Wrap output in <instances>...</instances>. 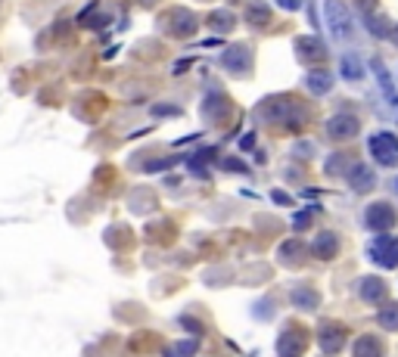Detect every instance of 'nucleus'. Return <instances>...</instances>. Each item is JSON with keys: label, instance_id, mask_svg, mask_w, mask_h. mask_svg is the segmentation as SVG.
Instances as JSON below:
<instances>
[{"label": "nucleus", "instance_id": "39448f33", "mask_svg": "<svg viewBox=\"0 0 398 357\" xmlns=\"http://www.w3.org/2000/svg\"><path fill=\"white\" fill-rule=\"evenodd\" d=\"M371 69H373V78H377L380 93H383V100H386V106L392 109V112H398V87H395L392 75H389L386 63H383L380 56H373V59H371Z\"/></svg>", "mask_w": 398, "mask_h": 357}, {"label": "nucleus", "instance_id": "7ed1b4c3", "mask_svg": "<svg viewBox=\"0 0 398 357\" xmlns=\"http://www.w3.org/2000/svg\"><path fill=\"white\" fill-rule=\"evenodd\" d=\"M367 258H371L377 267L392 271V267H398V240L395 236H389V233L373 236V242L367 245Z\"/></svg>", "mask_w": 398, "mask_h": 357}, {"label": "nucleus", "instance_id": "2eb2a0df", "mask_svg": "<svg viewBox=\"0 0 398 357\" xmlns=\"http://www.w3.org/2000/svg\"><path fill=\"white\" fill-rule=\"evenodd\" d=\"M352 357H383V342L377 336H361L352 345Z\"/></svg>", "mask_w": 398, "mask_h": 357}, {"label": "nucleus", "instance_id": "393cba45", "mask_svg": "<svg viewBox=\"0 0 398 357\" xmlns=\"http://www.w3.org/2000/svg\"><path fill=\"white\" fill-rule=\"evenodd\" d=\"M140 4H147V6H149V4H156V0H140Z\"/></svg>", "mask_w": 398, "mask_h": 357}, {"label": "nucleus", "instance_id": "f8f14e48", "mask_svg": "<svg viewBox=\"0 0 398 357\" xmlns=\"http://www.w3.org/2000/svg\"><path fill=\"white\" fill-rule=\"evenodd\" d=\"M349 187L355 190V193H367V190H373V183H377V174H373V168H367L361 165V162H355V165L349 168Z\"/></svg>", "mask_w": 398, "mask_h": 357}, {"label": "nucleus", "instance_id": "4be33fe9", "mask_svg": "<svg viewBox=\"0 0 398 357\" xmlns=\"http://www.w3.org/2000/svg\"><path fill=\"white\" fill-rule=\"evenodd\" d=\"M212 28H215V32H230V28H234V13L218 10L212 16Z\"/></svg>", "mask_w": 398, "mask_h": 357}, {"label": "nucleus", "instance_id": "5701e85b", "mask_svg": "<svg viewBox=\"0 0 398 357\" xmlns=\"http://www.w3.org/2000/svg\"><path fill=\"white\" fill-rule=\"evenodd\" d=\"M308 221H311V214L302 212V214H296V218H292V227H296V230H305V227H308Z\"/></svg>", "mask_w": 398, "mask_h": 357}, {"label": "nucleus", "instance_id": "dca6fc26", "mask_svg": "<svg viewBox=\"0 0 398 357\" xmlns=\"http://www.w3.org/2000/svg\"><path fill=\"white\" fill-rule=\"evenodd\" d=\"M340 69H342V78L345 81H361L364 78V63L358 53H345L340 59Z\"/></svg>", "mask_w": 398, "mask_h": 357}, {"label": "nucleus", "instance_id": "0eeeda50", "mask_svg": "<svg viewBox=\"0 0 398 357\" xmlns=\"http://www.w3.org/2000/svg\"><path fill=\"white\" fill-rule=\"evenodd\" d=\"M358 134V118L349 112H336L333 118H327V137L330 140H349Z\"/></svg>", "mask_w": 398, "mask_h": 357}, {"label": "nucleus", "instance_id": "a211bd4d", "mask_svg": "<svg viewBox=\"0 0 398 357\" xmlns=\"http://www.w3.org/2000/svg\"><path fill=\"white\" fill-rule=\"evenodd\" d=\"M268 19H271V6L268 4H249L246 6V22H252V25H268Z\"/></svg>", "mask_w": 398, "mask_h": 357}, {"label": "nucleus", "instance_id": "f257e3e1", "mask_svg": "<svg viewBox=\"0 0 398 357\" xmlns=\"http://www.w3.org/2000/svg\"><path fill=\"white\" fill-rule=\"evenodd\" d=\"M324 19H327V28L333 34V41H352V16H349V6H342L340 0H327L324 4Z\"/></svg>", "mask_w": 398, "mask_h": 357}, {"label": "nucleus", "instance_id": "9d476101", "mask_svg": "<svg viewBox=\"0 0 398 357\" xmlns=\"http://www.w3.org/2000/svg\"><path fill=\"white\" fill-rule=\"evenodd\" d=\"M199 25V19L193 16L190 10H171L168 13V32L178 34V38H187V34H193Z\"/></svg>", "mask_w": 398, "mask_h": 357}, {"label": "nucleus", "instance_id": "6ab92c4d", "mask_svg": "<svg viewBox=\"0 0 398 357\" xmlns=\"http://www.w3.org/2000/svg\"><path fill=\"white\" fill-rule=\"evenodd\" d=\"M305 84H308V91H311V93H327L330 87H333V78H330L327 72H311Z\"/></svg>", "mask_w": 398, "mask_h": 357}, {"label": "nucleus", "instance_id": "b1692460", "mask_svg": "<svg viewBox=\"0 0 398 357\" xmlns=\"http://www.w3.org/2000/svg\"><path fill=\"white\" fill-rule=\"evenodd\" d=\"M277 4H280L283 10H290V13H292V10H299V6H302V0H277Z\"/></svg>", "mask_w": 398, "mask_h": 357}, {"label": "nucleus", "instance_id": "f03ea898", "mask_svg": "<svg viewBox=\"0 0 398 357\" xmlns=\"http://www.w3.org/2000/svg\"><path fill=\"white\" fill-rule=\"evenodd\" d=\"M367 152L373 155L377 165L392 168V165H398V137H395V134H389V131L373 134V137L367 140Z\"/></svg>", "mask_w": 398, "mask_h": 357}, {"label": "nucleus", "instance_id": "20e7f679", "mask_svg": "<svg viewBox=\"0 0 398 357\" xmlns=\"http://www.w3.org/2000/svg\"><path fill=\"white\" fill-rule=\"evenodd\" d=\"M395 208L389 205V202H373V205H367V212H364V224L373 230V233H386V230H392L395 227Z\"/></svg>", "mask_w": 398, "mask_h": 357}, {"label": "nucleus", "instance_id": "6e6552de", "mask_svg": "<svg viewBox=\"0 0 398 357\" xmlns=\"http://www.w3.org/2000/svg\"><path fill=\"white\" fill-rule=\"evenodd\" d=\"M318 345H321V351H327V354L342 351V345H345V330H342V326H336V323H324V326L318 330Z\"/></svg>", "mask_w": 398, "mask_h": 357}, {"label": "nucleus", "instance_id": "4468645a", "mask_svg": "<svg viewBox=\"0 0 398 357\" xmlns=\"http://www.w3.org/2000/svg\"><path fill=\"white\" fill-rule=\"evenodd\" d=\"M302 345H305V332L302 330H287L280 336V345L277 348H280L283 357H296L299 351H302Z\"/></svg>", "mask_w": 398, "mask_h": 357}, {"label": "nucleus", "instance_id": "423d86ee", "mask_svg": "<svg viewBox=\"0 0 398 357\" xmlns=\"http://www.w3.org/2000/svg\"><path fill=\"white\" fill-rule=\"evenodd\" d=\"M249 63H252V53H249L246 44H230V47L221 53V65L230 72V75H243V72L249 69Z\"/></svg>", "mask_w": 398, "mask_h": 357}, {"label": "nucleus", "instance_id": "a878e982", "mask_svg": "<svg viewBox=\"0 0 398 357\" xmlns=\"http://www.w3.org/2000/svg\"><path fill=\"white\" fill-rule=\"evenodd\" d=\"M392 38H395V44H398V28H395V32H392Z\"/></svg>", "mask_w": 398, "mask_h": 357}, {"label": "nucleus", "instance_id": "ddd939ff", "mask_svg": "<svg viewBox=\"0 0 398 357\" xmlns=\"http://www.w3.org/2000/svg\"><path fill=\"white\" fill-rule=\"evenodd\" d=\"M358 292H361V301L380 304L383 299H386V283H383L380 277H364L361 283H358Z\"/></svg>", "mask_w": 398, "mask_h": 357}, {"label": "nucleus", "instance_id": "9b49d317", "mask_svg": "<svg viewBox=\"0 0 398 357\" xmlns=\"http://www.w3.org/2000/svg\"><path fill=\"white\" fill-rule=\"evenodd\" d=\"M336 252H340V236H336L333 230H324V233L314 236V242H311V255L314 258L330 261V258H336Z\"/></svg>", "mask_w": 398, "mask_h": 357}, {"label": "nucleus", "instance_id": "412c9836", "mask_svg": "<svg viewBox=\"0 0 398 357\" xmlns=\"http://www.w3.org/2000/svg\"><path fill=\"white\" fill-rule=\"evenodd\" d=\"M197 348H199L197 339H184L181 345H171L168 351H165V357H193L197 354Z\"/></svg>", "mask_w": 398, "mask_h": 357}, {"label": "nucleus", "instance_id": "aec40b11", "mask_svg": "<svg viewBox=\"0 0 398 357\" xmlns=\"http://www.w3.org/2000/svg\"><path fill=\"white\" fill-rule=\"evenodd\" d=\"M292 304L302 311H314L318 308V292H311V289H296V292H292Z\"/></svg>", "mask_w": 398, "mask_h": 357}, {"label": "nucleus", "instance_id": "1a4fd4ad", "mask_svg": "<svg viewBox=\"0 0 398 357\" xmlns=\"http://www.w3.org/2000/svg\"><path fill=\"white\" fill-rule=\"evenodd\" d=\"M296 56L302 59L305 65H318L327 59V47L318 38H299L296 41Z\"/></svg>", "mask_w": 398, "mask_h": 357}, {"label": "nucleus", "instance_id": "f3484780", "mask_svg": "<svg viewBox=\"0 0 398 357\" xmlns=\"http://www.w3.org/2000/svg\"><path fill=\"white\" fill-rule=\"evenodd\" d=\"M377 323L386 332H398V304H383L377 314Z\"/></svg>", "mask_w": 398, "mask_h": 357}]
</instances>
